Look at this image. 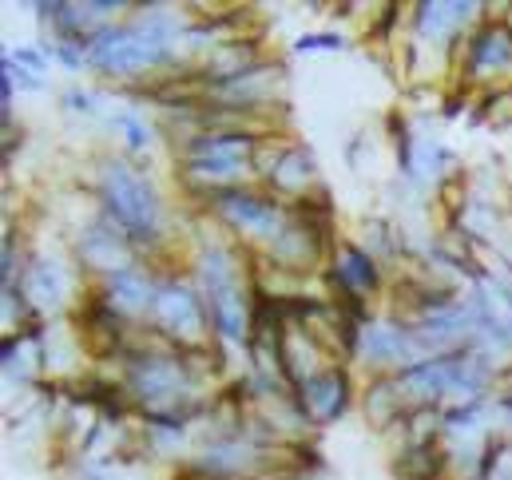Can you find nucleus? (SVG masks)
<instances>
[{"instance_id": "1", "label": "nucleus", "mask_w": 512, "mask_h": 480, "mask_svg": "<svg viewBox=\"0 0 512 480\" xmlns=\"http://www.w3.org/2000/svg\"><path fill=\"white\" fill-rule=\"evenodd\" d=\"M96 211L108 215L139 254L159 250L171 235V211L155 187V179L131 155H100L92 171Z\"/></svg>"}, {"instance_id": "8", "label": "nucleus", "mask_w": 512, "mask_h": 480, "mask_svg": "<svg viewBox=\"0 0 512 480\" xmlns=\"http://www.w3.org/2000/svg\"><path fill=\"white\" fill-rule=\"evenodd\" d=\"M139 250L131 246V239L108 219V215H100L96 207H92V215L76 227V235H72V262L80 266V270H88V274H96V282L100 278H112V274H120V270H131V266H139Z\"/></svg>"}, {"instance_id": "9", "label": "nucleus", "mask_w": 512, "mask_h": 480, "mask_svg": "<svg viewBox=\"0 0 512 480\" xmlns=\"http://www.w3.org/2000/svg\"><path fill=\"white\" fill-rule=\"evenodd\" d=\"M393 131V127H389ZM393 147H397V167H401V179L413 187V191H437L445 183H453L457 175V155L429 131H417V127H405L397 123L393 131Z\"/></svg>"}, {"instance_id": "11", "label": "nucleus", "mask_w": 512, "mask_h": 480, "mask_svg": "<svg viewBox=\"0 0 512 480\" xmlns=\"http://www.w3.org/2000/svg\"><path fill=\"white\" fill-rule=\"evenodd\" d=\"M481 4L473 0H425L413 4V40L425 52H457L461 40L481 24Z\"/></svg>"}, {"instance_id": "2", "label": "nucleus", "mask_w": 512, "mask_h": 480, "mask_svg": "<svg viewBox=\"0 0 512 480\" xmlns=\"http://www.w3.org/2000/svg\"><path fill=\"white\" fill-rule=\"evenodd\" d=\"M270 135L258 131H195L179 139V179L195 199L258 183V159Z\"/></svg>"}, {"instance_id": "15", "label": "nucleus", "mask_w": 512, "mask_h": 480, "mask_svg": "<svg viewBox=\"0 0 512 480\" xmlns=\"http://www.w3.org/2000/svg\"><path fill=\"white\" fill-rule=\"evenodd\" d=\"M108 131H116L120 135V143H124V155L131 159H139V155H151L155 147H159V127L155 120L135 104V100H124V104H112V116L104 123Z\"/></svg>"}, {"instance_id": "13", "label": "nucleus", "mask_w": 512, "mask_h": 480, "mask_svg": "<svg viewBox=\"0 0 512 480\" xmlns=\"http://www.w3.org/2000/svg\"><path fill=\"white\" fill-rule=\"evenodd\" d=\"M322 278L330 286V298H338V302H362V306H366V298H374L382 290L385 282L382 262L354 239H342L334 246Z\"/></svg>"}, {"instance_id": "3", "label": "nucleus", "mask_w": 512, "mask_h": 480, "mask_svg": "<svg viewBox=\"0 0 512 480\" xmlns=\"http://www.w3.org/2000/svg\"><path fill=\"white\" fill-rule=\"evenodd\" d=\"M203 211L227 231L235 235L239 246H251V254H262L270 242L290 227V203L270 195L262 183H243V187H227L215 191L207 199H199Z\"/></svg>"}, {"instance_id": "14", "label": "nucleus", "mask_w": 512, "mask_h": 480, "mask_svg": "<svg viewBox=\"0 0 512 480\" xmlns=\"http://www.w3.org/2000/svg\"><path fill=\"white\" fill-rule=\"evenodd\" d=\"M155 294H159V274H151L143 262L96 282V298H100L116 318H124L128 326H135V330H151Z\"/></svg>"}, {"instance_id": "4", "label": "nucleus", "mask_w": 512, "mask_h": 480, "mask_svg": "<svg viewBox=\"0 0 512 480\" xmlns=\"http://www.w3.org/2000/svg\"><path fill=\"white\" fill-rule=\"evenodd\" d=\"M151 334H159L171 346L199 350L211 346V318L207 302L191 274H159V294L151 310Z\"/></svg>"}, {"instance_id": "6", "label": "nucleus", "mask_w": 512, "mask_h": 480, "mask_svg": "<svg viewBox=\"0 0 512 480\" xmlns=\"http://www.w3.org/2000/svg\"><path fill=\"white\" fill-rule=\"evenodd\" d=\"M425 346L417 326L405 314H366L358 326V342H354V361H362L366 369H374V377L382 373H401L417 361H425Z\"/></svg>"}, {"instance_id": "17", "label": "nucleus", "mask_w": 512, "mask_h": 480, "mask_svg": "<svg viewBox=\"0 0 512 480\" xmlns=\"http://www.w3.org/2000/svg\"><path fill=\"white\" fill-rule=\"evenodd\" d=\"M255 480H330V473H326V465H298V469H278V473Z\"/></svg>"}, {"instance_id": "10", "label": "nucleus", "mask_w": 512, "mask_h": 480, "mask_svg": "<svg viewBox=\"0 0 512 480\" xmlns=\"http://www.w3.org/2000/svg\"><path fill=\"white\" fill-rule=\"evenodd\" d=\"M12 290H20V298L36 314V322H52L76 298V270H72V262L56 258V254H28V266Z\"/></svg>"}, {"instance_id": "7", "label": "nucleus", "mask_w": 512, "mask_h": 480, "mask_svg": "<svg viewBox=\"0 0 512 480\" xmlns=\"http://www.w3.org/2000/svg\"><path fill=\"white\" fill-rule=\"evenodd\" d=\"M258 183L286 199V203H298L314 191H322V175H318V159L306 143L298 139H286V135H270L266 147H262V159H258Z\"/></svg>"}, {"instance_id": "16", "label": "nucleus", "mask_w": 512, "mask_h": 480, "mask_svg": "<svg viewBox=\"0 0 512 480\" xmlns=\"http://www.w3.org/2000/svg\"><path fill=\"white\" fill-rule=\"evenodd\" d=\"M294 52L298 56H318V52H350V40L342 32H302L294 36Z\"/></svg>"}, {"instance_id": "18", "label": "nucleus", "mask_w": 512, "mask_h": 480, "mask_svg": "<svg viewBox=\"0 0 512 480\" xmlns=\"http://www.w3.org/2000/svg\"><path fill=\"white\" fill-rule=\"evenodd\" d=\"M501 274H505V286H509V302H512V262L505 266V270H501Z\"/></svg>"}, {"instance_id": "5", "label": "nucleus", "mask_w": 512, "mask_h": 480, "mask_svg": "<svg viewBox=\"0 0 512 480\" xmlns=\"http://www.w3.org/2000/svg\"><path fill=\"white\" fill-rule=\"evenodd\" d=\"M453 72L465 88H497L512 76V16H485L453 52Z\"/></svg>"}, {"instance_id": "12", "label": "nucleus", "mask_w": 512, "mask_h": 480, "mask_svg": "<svg viewBox=\"0 0 512 480\" xmlns=\"http://www.w3.org/2000/svg\"><path fill=\"white\" fill-rule=\"evenodd\" d=\"M294 401L306 417L310 429H322V425H334L350 413L354 405V377H350V365L346 361H330L322 373L306 377L302 385H294Z\"/></svg>"}]
</instances>
